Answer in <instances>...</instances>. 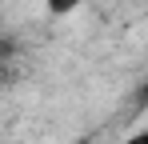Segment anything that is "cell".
Segmentation results:
<instances>
[{
	"instance_id": "obj_1",
	"label": "cell",
	"mask_w": 148,
	"mask_h": 144,
	"mask_svg": "<svg viewBox=\"0 0 148 144\" xmlns=\"http://www.w3.org/2000/svg\"><path fill=\"white\" fill-rule=\"evenodd\" d=\"M84 0H44V8H48L52 16H68V12H76Z\"/></svg>"
},
{
	"instance_id": "obj_2",
	"label": "cell",
	"mask_w": 148,
	"mask_h": 144,
	"mask_svg": "<svg viewBox=\"0 0 148 144\" xmlns=\"http://www.w3.org/2000/svg\"><path fill=\"white\" fill-rule=\"evenodd\" d=\"M124 144H148V132H136V136H128Z\"/></svg>"
}]
</instances>
